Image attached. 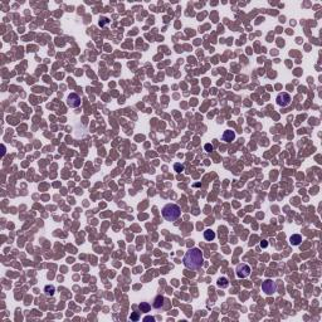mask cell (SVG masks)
I'll list each match as a JSON object with an SVG mask.
<instances>
[{
	"label": "cell",
	"instance_id": "cell-16",
	"mask_svg": "<svg viewBox=\"0 0 322 322\" xmlns=\"http://www.w3.org/2000/svg\"><path fill=\"white\" fill-rule=\"evenodd\" d=\"M205 150L208 151V152L213 151V145H210V143H206V145H205Z\"/></svg>",
	"mask_w": 322,
	"mask_h": 322
},
{
	"label": "cell",
	"instance_id": "cell-7",
	"mask_svg": "<svg viewBox=\"0 0 322 322\" xmlns=\"http://www.w3.org/2000/svg\"><path fill=\"white\" fill-rule=\"evenodd\" d=\"M234 139H235V132L234 131H232V130H227V131H224V134H223V141H225V142H232V141H234Z\"/></svg>",
	"mask_w": 322,
	"mask_h": 322
},
{
	"label": "cell",
	"instance_id": "cell-11",
	"mask_svg": "<svg viewBox=\"0 0 322 322\" xmlns=\"http://www.w3.org/2000/svg\"><path fill=\"white\" fill-rule=\"evenodd\" d=\"M217 285H218V287H220V288H227V287L229 286V281H228V278H225V277H220V278L218 279V282H217Z\"/></svg>",
	"mask_w": 322,
	"mask_h": 322
},
{
	"label": "cell",
	"instance_id": "cell-13",
	"mask_svg": "<svg viewBox=\"0 0 322 322\" xmlns=\"http://www.w3.org/2000/svg\"><path fill=\"white\" fill-rule=\"evenodd\" d=\"M56 292V288L54 286H45L44 287V293L47 295V296H53Z\"/></svg>",
	"mask_w": 322,
	"mask_h": 322
},
{
	"label": "cell",
	"instance_id": "cell-2",
	"mask_svg": "<svg viewBox=\"0 0 322 322\" xmlns=\"http://www.w3.org/2000/svg\"><path fill=\"white\" fill-rule=\"evenodd\" d=\"M181 209L178 204H166L163 208V217L167 221H175L180 217Z\"/></svg>",
	"mask_w": 322,
	"mask_h": 322
},
{
	"label": "cell",
	"instance_id": "cell-3",
	"mask_svg": "<svg viewBox=\"0 0 322 322\" xmlns=\"http://www.w3.org/2000/svg\"><path fill=\"white\" fill-rule=\"evenodd\" d=\"M262 289L266 295L272 296L273 293H275V291H277V285H275V282L272 279H266L262 283Z\"/></svg>",
	"mask_w": 322,
	"mask_h": 322
},
{
	"label": "cell",
	"instance_id": "cell-14",
	"mask_svg": "<svg viewBox=\"0 0 322 322\" xmlns=\"http://www.w3.org/2000/svg\"><path fill=\"white\" fill-rule=\"evenodd\" d=\"M174 169H175V171H178V172H181L184 170V166L181 164H175L174 165Z\"/></svg>",
	"mask_w": 322,
	"mask_h": 322
},
{
	"label": "cell",
	"instance_id": "cell-8",
	"mask_svg": "<svg viewBox=\"0 0 322 322\" xmlns=\"http://www.w3.org/2000/svg\"><path fill=\"white\" fill-rule=\"evenodd\" d=\"M164 302H165V298L163 296H156L155 297V300H154V303H152V306H154V308H161L164 306Z\"/></svg>",
	"mask_w": 322,
	"mask_h": 322
},
{
	"label": "cell",
	"instance_id": "cell-5",
	"mask_svg": "<svg viewBox=\"0 0 322 322\" xmlns=\"http://www.w3.org/2000/svg\"><path fill=\"white\" fill-rule=\"evenodd\" d=\"M235 273H237V277H238V278H247L248 275L250 274V267L248 264H245V263L238 264V266H237Z\"/></svg>",
	"mask_w": 322,
	"mask_h": 322
},
{
	"label": "cell",
	"instance_id": "cell-6",
	"mask_svg": "<svg viewBox=\"0 0 322 322\" xmlns=\"http://www.w3.org/2000/svg\"><path fill=\"white\" fill-rule=\"evenodd\" d=\"M67 105L71 108H77V107L81 106V97L77 93H71L67 98Z\"/></svg>",
	"mask_w": 322,
	"mask_h": 322
},
{
	"label": "cell",
	"instance_id": "cell-10",
	"mask_svg": "<svg viewBox=\"0 0 322 322\" xmlns=\"http://www.w3.org/2000/svg\"><path fill=\"white\" fill-rule=\"evenodd\" d=\"M204 238H205L206 240L211 242V240L215 239V233H214V232L211 230V229H206V230L204 232Z\"/></svg>",
	"mask_w": 322,
	"mask_h": 322
},
{
	"label": "cell",
	"instance_id": "cell-17",
	"mask_svg": "<svg viewBox=\"0 0 322 322\" xmlns=\"http://www.w3.org/2000/svg\"><path fill=\"white\" fill-rule=\"evenodd\" d=\"M143 321H151V322H155V317H152V316H146L143 318Z\"/></svg>",
	"mask_w": 322,
	"mask_h": 322
},
{
	"label": "cell",
	"instance_id": "cell-4",
	"mask_svg": "<svg viewBox=\"0 0 322 322\" xmlns=\"http://www.w3.org/2000/svg\"><path fill=\"white\" fill-rule=\"evenodd\" d=\"M275 101H277V105L281 106V107H287L291 105V101H292V97H291L289 93L287 92H282V93H278L277 98H275Z\"/></svg>",
	"mask_w": 322,
	"mask_h": 322
},
{
	"label": "cell",
	"instance_id": "cell-9",
	"mask_svg": "<svg viewBox=\"0 0 322 322\" xmlns=\"http://www.w3.org/2000/svg\"><path fill=\"white\" fill-rule=\"evenodd\" d=\"M302 242V237L300 234H293V235H291V238H289V243L292 244V245H300Z\"/></svg>",
	"mask_w": 322,
	"mask_h": 322
},
{
	"label": "cell",
	"instance_id": "cell-18",
	"mask_svg": "<svg viewBox=\"0 0 322 322\" xmlns=\"http://www.w3.org/2000/svg\"><path fill=\"white\" fill-rule=\"evenodd\" d=\"M267 245H268V243H267V240H262V243H260V247H262V248H266V247H267Z\"/></svg>",
	"mask_w": 322,
	"mask_h": 322
},
{
	"label": "cell",
	"instance_id": "cell-15",
	"mask_svg": "<svg viewBox=\"0 0 322 322\" xmlns=\"http://www.w3.org/2000/svg\"><path fill=\"white\" fill-rule=\"evenodd\" d=\"M130 320H132V321H137V320H139V313H137V312L132 313V315H131V317H130Z\"/></svg>",
	"mask_w": 322,
	"mask_h": 322
},
{
	"label": "cell",
	"instance_id": "cell-1",
	"mask_svg": "<svg viewBox=\"0 0 322 322\" xmlns=\"http://www.w3.org/2000/svg\"><path fill=\"white\" fill-rule=\"evenodd\" d=\"M182 263L189 269H199L203 266V253L199 248L189 249L182 258Z\"/></svg>",
	"mask_w": 322,
	"mask_h": 322
},
{
	"label": "cell",
	"instance_id": "cell-12",
	"mask_svg": "<svg viewBox=\"0 0 322 322\" xmlns=\"http://www.w3.org/2000/svg\"><path fill=\"white\" fill-rule=\"evenodd\" d=\"M139 308H140L141 312H150V310H151V304L147 303V302H141V303L139 304Z\"/></svg>",
	"mask_w": 322,
	"mask_h": 322
}]
</instances>
